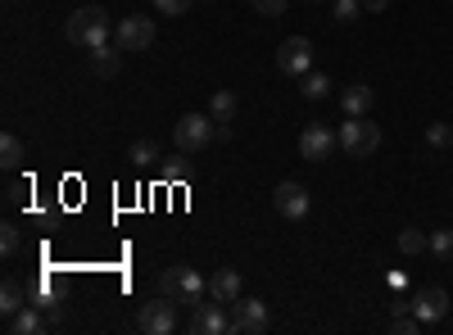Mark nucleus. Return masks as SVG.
<instances>
[{
	"mask_svg": "<svg viewBox=\"0 0 453 335\" xmlns=\"http://www.w3.org/2000/svg\"><path fill=\"white\" fill-rule=\"evenodd\" d=\"M113 27H119V23L109 19V10H104V5H82L78 14H68V27H64V36H68L73 46L100 50V46H109Z\"/></svg>",
	"mask_w": 453,
	"mask_h": 335,
	"instance_id": "obj_1",
	"label": "nucleus"
},
{
	"mask_svg": "<svg viewBox=\"0 0 453 335\" xmlns=\"http://www.w3.org/2000/svg\"><path fill=\"white\" fill-rule=\"evenodd\" d=\"M159 290L168 294V300H177L181 308H196L209 300V277H200L196 268H186V263H173L159 272Z\"/></svg>",
	"mask_w": 453,
	"mask_h": 335,
	"instance_id": "obj_2",
	"label": "nucleus"
},
{
	"mask_svg": "<svg viewBox=\"0 0 453 335\" xmlns=\"http://www.w3.org/2000/svg\"><path fill=\"white\" fill-rule=\"evenodd\" d=\"M335 136H340V150H345L349 159H367V155L381 150V127L367 123V114L363 118H345Z\"/></svg>",
	"mask_w": 453,
	"mask_h": 335,
	"instance_id": "obj_3",
	"label": "nucleus"
},
{
	"mask_svg": "<svg viewBox=\"0 0 453 335\" xmlns=\"http://www.w3.org/2000/svg\"><path fill=\"white\" fill-rule=\"evenodd\" d=\"M209 141H218V123L209 114H181L173 123V145L181 155H200Z\"/></svg>",
	"mask_w": 453,
	"mask_h": 335,
	"instance_id": "obj_4",
	"label": "nucleus"
},
{
	"mask_svg": "<svg viewBox=\"0 0 453 335\" xmlns=\"http://www.w3.org/2000/svg\"><path fill=\"white\" fill-rule=\"evenodd\" d=\"M113 46H119L123 55H141L155 46V19H145V14H127L119 19V27H113Z\"/></svg>",
	"mask_w": 453,
	"mask_h": 335,
	"instance_id": "obj_5",
	"label": "nucleus"
},
{
	"mask_svg": "<svg viewBox=\"0 0 453 335\" xmlns=\"http://www.w3.org/2000/svg\"><path fill=\"white\" fill-rule=\"evenodd\" d=\"M273 331V313H268V304L263 300H241L232 304V331L226 335H268Z\"/></svg>",
	"mask_w": 453,
	"mask_h": 335,
	"instance_id": "obj_6",
	"label": "nucleus"
},
{
	"mask_svg": "<svg viewBox=\"0 0 453 335\" xmlns=\"http://www.w3.org/2000/svg\"><path fill=\"white\" fill-rule=\"evenodd\" d=\"M177 300H168V294H159V300H150V304H141V313H136V331H145V335H173L177 331Z\"/></svg>",
	"mask_w": 453,
	"mask_h": 335,
	"instance_id": "obj_7",
	"label": "nucleus"
},
{
	"mask_svg": "<svg viewBox=\"0 0 453 335\" xmlns=\"http://www.w3.org/2000/svg\"><path fill=\"white\" fill-rule=\"evenodd\" d=\"M273 209L286 217V222H304L313 200H309V186L304 181H281L277 191H273Z\"/></svg>",
	"mask_w": 453,
	"mask_h": 335,
	"instance_id": "obj_8",
	"label": "nucleus"
},
{
	"mask_svg": "<svg viewBox=\"0 0 453 335\" xmlns=\"http://www.w3.org/2000/svg\"><path fill=\"white\" fill-rule=\"evenodd\" d=\"M309 64H313V42H309V36H286L281 50H277L281 78H304Z\"/></svg>",
	"mask_w": 453,
	"mask_h": 335,
	"instance_id": "obj_9",
	"label": "nucleus"
},
{
	"mask_svg": "<svg viewBox=\"0 0 453 335\" xmlns=\"http://www.w3.org/2000/svg\"><path fill=\"white\" fill-rule=\"evenodd\" d=\"M335 145H340V136H335L331 127L309 123L304 132H299V159H309V164H326V159L335 155Z\"/></svg>",
	"mask_w": 453,
	"mask_h": 335,
	"instance_id": "obj_10",
	"label": "nucleus"
},
{
	"mask_svg": "<svg viewBox=\"0 0 453 335\" xmlns=\"http://www.w3.org/2000/svg\"><path fill=\"white\" fill-rule=\"evenodd\" d=\"M226 308H232V304H218V300L196 304L191 331H196V335H226V331H232V313H226Z\"/></svg>",
	"mask_w": 453,
	"mask_h": 335,
	"instance_id": "obj_11",
	"label": "nucleus"
},
{
	"mask_svg": "<svg viewBox=\"0 0 453 335\" xmlns=\"http://www.w3.org/2000/svg\"><path fill=\"white\" fill-rule=\"evenodd\" d=\"M412 313L422 317V326L444 322V317H449V290H444V286H426L418 300H412Z\"/></svg>",
	"mask_w": 453,
	"mask_h": 335,
	"instance_id": "obj_12",
	"label": "nucleus"
},
{
	"mask_svg": "<svg viewBox=\"0 0 453 335\" xmlns=\"http://www.w3.org/2000/svg\"><path fill=\"white\" fill-rule=\"evenodd\" d=\"M245 294V286H241V272L236 268H218L213 277H209V300H218V304H236Z\"/></svg>",
	"mask_w": 453,
	"mask_h": 335,
	"instance_id": "obj_13",
	"label": "nucleus"
},
{
	"mask_svg": "<svg viewBox=\"0 0 453 335\" xmlns=\"http://www.w3.org/2000/svg\"><path fill=\"white\" fill-rule=\"evenodd\" d=\"M340 109H345L349 118H363L367 109H372V87H363V82H349L345 91H340Z\"/></svg>",
	"mask_w": 453,
	"mask_h": 335,
	"instance_id": "obj_14",
	"label": "nucleus"
},
{
	"mask_svg": "<svg viewBox=\"0 0 453 335\" xmlns=\"http://www.w3.org/2000/svg\"><path fill=\"white\" fill-rule=\"evenodd\" d=\"M236 109H241L236 91H226V87H222V91L209 95V118H213V123H232V118H236Z\"/></svg>",
	"mask_w": 453,
	"mask_h": 335,
	"instance_id": "obj_15",
	"label": "nucleus"
},
{
	"mask_svg": "<svg viewBox=\"0 0 453 335\" xmlns=\"http://www.w3.org/2000/svg\"><path fill=\"white\" fill-rule=\"evenodd\" d=\"M32 300H27V290L14 281V277H5V286H0V313L5 317H14V313H23Z\"/></svg>",
	"mask_w": 453,
	"mask_h": 335,
	"instance_id": "obj_16",
	"label": "nucleus"
},
{
	"mask_svg": "<svg viewBox=\"0 0 453 335\" xmlns=\"http://www.w3.org/2000/svg\"><path fill=\"white\" fill-rule=\"evenodd\" d=\"M23 159H27V145L14 132H5V136H0V164H5V172H19Z\"/></svg>",
	"mask_w": 453,
	"mask_h": 335,
	"instance_id": "obj_17",
	"label": "nucleus"
},
{
	"mask_svg": "<svg viewBox=\"0 0 453 335\" xmlns=\"http://www.w3.org/2000/svg\"><path fill=\"white\" fill-rule=\"evenodd\" d=\"M119 68H123V50H119V46H100V50H91V72H100V78H113Z\"/></svg>",
	"mask_w": 453,
	"mask_h": 335,
	"instance_id": "obj_18",
	"label": "nucleus"
},
{
	"mask_svg": "<svg viewBox=\"0 0 453 335\" xmlns=\"http://www.w3.org/2000/svg\"><path fill=\"white\" fill-rule=\"evenodd\" d=\"M10 331H14V335H36V331H50V326H46V317H42V313H36V304H27L23 313H14V317H10Z\"/></svg>",
	"mask_w": 453,
	"mask_h": 335,
	"instance_id": "obj_19",
	"label": "nucleus"
},
{
	"mask_svg": "<svg viewBox=\"0 0 453 335\" xmlns=\"http://www.w3.org/2000/svg\"><path fill=\"white\" fill-rule=\"evenodd\" d=\"M299 95L304 100H326L331 95V78L326 72H304V78H299Z\"/></svg>",
	"mask_w": 453,
	"mask_h": 335,
	"instance_id": "obj_20",
	"label": "nucleus"
},
{
	"mask_svg": "<svg viewBox=\"0 0 453 335\" xmlns=\"http://www.w3.org/2000/svg\"><path fill=\"white\" fill-rule=\"evenodd\" d=\"M431 249V236L418 232V227H403L399 232V254H426Z\"/></svg>",
	"mask_w": 453,
	"mask_h": 335,
	"instance_id": "obj_21",
	"label": "nucleus"
},
{
	"mask_svg": "<svg viewBox=\"0 0 453 335\" xmlns=\"http://www.w3.org/2000/svg\"><path fill=\"white\" fill-rule=\"evenodd\" d=\"M431 254L440 258V263H449V268H453V232H449V227L431 232Z\"/></svg>",
	"mask_w": 453,
	"mask_h": 335,
	"instance_id": "obj_22",
	"label": "nucleus"
},
{
	"mask_svg": "<svg viewBox=\"0 0 453 335\" xmlns=\"http://www.w3.org/2000/svg\"><path fill=\"white\" fill-rule=\"evenodd\" d=\"M127 159H132L136 168H150V164H159V145H155V141H136L132 150H127Z\"/></svg>",
	"mask_w": 453,
	"mask_h": 335,
	"instance_id": "obj_23",
	"label": "nucleus"
},
{
	"mask_svg": "<svg viewBox=\"0 0 453 335\" xmlns=\"http://www.w3.org/2000/svg\"><path fill=\"white\" fill-rule=\"evenodd\" d=\"M23 249V232L14 227V222H5V227H0V254H5V258H14Z\"/></svg>",
	"mask_w": 453,
	"mask_h": 335,
	"instance_id": "obj_24",
	"label": "nucleus"
},
{
	"mask_svg": "<svg viewBox=\"0 0 453 335\" xmlns=\"http://www.w3.org/2000/svg\"><path fill=\"white\" fill-rule=\"evenodd\" d=\"M426 145H431V150H444V145H453V127H449V123H431V127H426Z\"/></svg>",
	"mask_w": 453,
	"mask_h": 335,
	"instance_id": "obj_25",
	"label": "nucleus"
},
{
	"mask_svg": "<svg viewBox=\"0 0 453 335\" xmlns=\"http://www.w3.org/2000/svg\"><path fill=\"white\" fill-rule=\"evenodd\" d=\"M390 331H395V335H418V331H426V326H422V317H418V313H412V317H408V313H395Z\"/></svg>",
	"mask_w": 453,
	"mask_h": 335,
	"instance_id": "obj_26",
	"label": "nucleus"
},
{
	"mask_svg": "<svg viewBox=\"0 0 453 335\" xmlns=\"http://www.w3.org/2000/svg\"><path fill=\"white\" fill-rule=\"evenodd\" d=\"M335 23H354L358 14H363V0H335Z\"/></svg>",
	"mask_w": 453,
	"mask_h": 335,
	"instance_id": "obj_27",
	"label": "nucleus"
},
{
	"mask_svg": "<svg viewBox=\"0 0 453 335\" xmlns=\"http://www.w3.org/2000/svg\"><path fill=\"white\" fill-rule=\"evenodd\" d=\"M250 5L263 14V19H281L286 14V5H290V0H250Z\"/></svg>",
	"mask_w": 453,
	"mask_h": 335,
	"instance_id": "obj_28",
	"label": "nucleus"
},
{
	"mask_svg": "<svg viewBox=\"0 0 453 335\" xmlns=\"http://www.w3.org/2000/svg\"><path fill=\"white\" fill-rule=\"evenodd\" d=\"M191 5H196V0H155V10H159V14H168V19H181Z\"/></svg>",
	"mask_w": 453,
	"mask_h": 335,
	"instance_id": "obj_29",
	"label": "nucleus"
},
{
	"mask_svg": "<svg viewBox=\"0 0 453 335\" xmlns=\"http://www.w3.org/2000/svg\"><path fill=\"white\" fill-rule=\"evenodd\" d=\"M186 177H191V164L186 159H168L164 164V181H186Z\"/></svg>",
	"mask_w": 453,
	"mask_h": 335,
	"instance_id": "obj_30",
	"label": "nucleus"
},
{
	"mask_svg": "<svg viewBox=\"0 0 453 335\" xmlns=\"http://www.w3.org/2000/svg\"><path fill=\"white\" fill-rule=\"evenodd\" d=\"M46 326H64V304H46Z\"/></svg>",
	"mask_w": 453,
	"mask_h": 335,
	"instance_id": "obj_31",
	"label": "nucleus"
},
{
	"mask_svg": "<svg viewBox=\"0 0 453 335\" xmlns=\"http://www.w3.org/2000/svg\"><path fill=\"white\" fill-rule=\"evenodd\" d=\"M27 200V186L23 181H10V204H23Z\"/></svg>",
	"mask_w": 453,
	"mask_h": 335,
	"instance_id": "obj_32",
	"label": "nucleus"
},
{
	"mask_svg": "<svg viewBox=\"0 0 453 335\" xmlns=\"http://www.w3.org/2000/svg\"><path fill=\"white\" fill-rule=\"evenodd\" d=\"M390 5V0H363V14H381Z\"/></svg>",
	"mask_w": 453,
	"mask_h": 335,
	"instance_id": "obj_33",
	"label": "nucleus"
},
{
	"mask_svg": "<svg viewBox=\"0 0 453 335\" xmlns=\"http://www.w3.org/2000/svg\"><path fill=\"white\" fill-rule=\"evenodd\" d=\"M313 5H322V0H313Z\"/></svg>",
	"mask_w": 453,
	"mask_h": 335,
	"instance_id": "obj_34",
	"label": "nucleus"
}]
</instances>
